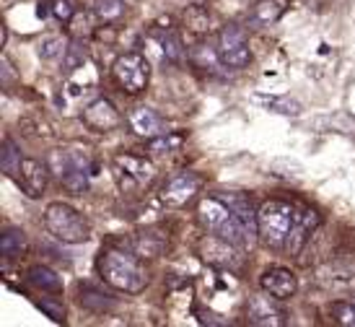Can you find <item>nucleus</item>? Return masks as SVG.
<instances>
[{"label":"nucleus","instance_id":"nucleus-1","mask_svg":"<svg viewBox=\"0 0 355 327\" xmlns=\"http://www.w3.org/2000/svg\"><path fill=\"white\" fill-rule=\"evenodd\" d=\"M99 276L104 278V283H109L117 291H125V294H140L148 286V273L138 262V258H132L128 252H119V249L101 252Z\"/></svg>","mask_w":355,"mask_h":327},{"label":"nucleus","instance_id":"nucleus-2","mask_svg":"<svg viewBox=\"0 0 355 327\" xmlns=\"http://www.w3.org/2000/svg\"><path fill=\"white\" fill-rule=\"evenodd\" d=\"M198 221L205 231L216 234V237L228 239V242H231V244H236V247H244V244H247V237H249L247 226L239 221L236 213L228 208L226 203L218 198V195L216 198H205L202 203H200L198 206Z\"/></svg>","mask_w":355,"mask_h":327},{"label":"nucleus","instance_id":"nucleus-3","mask_svg":"<svg viewBox=\"0 0 355 327\" xmlns=\"http://www.w3.org/2000/svg\"><path fill=\"white\" fill-rule=\"evenodd\" d=\"M296 206L286 200H267L257 213V234L262 237L267 247L283 249L291 228L296 224Z\"/></svg>","mask_w":355,"mask_h":327},{"label":"nucleus","instance_id":"nucleus-4","mask_svg":"<svg viewBox=\"0 0 355 327\" xmlns=\"http://www.w3.org/2000/svg\"><path fill=\"white\" fill-rule=\"evenodd\" d=\"M44 224H47V231L52 237L65 242V244H80L91 234L89 221L65 203H50L44 210Z\"/></svg>","mask_w":355,"mask_h":327},{"label":"nucleus","instance_id":"nucleus-5","mask_svg":"<svg viewBox=\"0 0 355 327\" xmlns=\"http://www.w3.org/2000/svg\"><path fill=\"white\" fill-rule=\"evenodd\" d=\"M50 161L60 179V185L68 190V192L83 195L89 190L91 161L86 153H78V151H55Z\"/></svg>","mask_w":355,"mask_h":327},{"label":"nucleus","instance_id":"nucleus-6","mask_svg":"<svg viewBox=\"0 0 355 327\" xmlns=\"http://www.w3.org/2000/svg\"><path fill=\"white\" fill-rule=\"evenodd\" d=\"M112 174L122 192H138L156 179V167L135 153H117L112 159Z\"/></svg>","mask_w":355,"mask_h":327},{"label":"nucleus","instance_id":"nucleus-7","mask_svg":"<svg viewBox=\"0 0 355 327\" xmlns=\"http://www.w3.org/2000/svg\"><path fill=\"white\" fill-rule=\"evenodd\" d=\"M112 73H114V81H117L128 94L146 91V86H148V81H150V65L140 52L119 55V58L114 60V65H112Z\"/></svg>","mask_w":355,"mask_h":327},{"label":"nucleus","instance_id":"nucleus-8","mask_svg":"<svg viewBox=\"0 0 355 327\" xmlns=\"http://www.w3.org/2000/svg\"><path fill=\"white\" fill-rule=\"evenodd\" d=\"M218 60L231 70H241L249 65L252 50H249L247 31L241 26H236V24L223 26L220 37H218Z\"/></svg>","mask_w":355,"mask_h":327},{"label":"nucleus","instance_id":"nucleus-9","mask_svg":"<svg viewBox=\"0 0 355 327\" xmlns=\"http://www.w3.org/2000/svg\"><path fill=\"white\" fill-rule=\"evenodd\" d=\"M316 283L329 294H353L355 291V265L347 260H332L316 270Z\"/></svg>","mask_w":355,"mask_h":327},{"label":"nucleus","instance_id":"nucleus-10","mask_svg":"<svg viewBox=\"0 0 355 327\" xmlns=\"http://www.w3.org/2000/svg\"><path fill=\"white\" fill-rule=\"evenodd\" d=\"M200 187H202L200 174H195V171H182V174L171 177L161 187V200L166 206H171V208H182V206H187L189 200L198 195Z\"/></svg>","mask_w":355,"mask_h":327},{"label":"nucleus","instance_id":"nucleus-11","mask_svg":"<svg viewBox=\"0 0 355 327\" xmlns=\"http://www.w3.org/2000/svg\"><path fill=\"white\" fill-rule=\"evenodd\" d=\"M200 255L205 262L210 265H216L220 270H236L239 268V252H236V244H231L228 239L223 237H216V234H210L200 242Z\"/></svg>","mask_w":355,"mask_h":327},{"label":"nucleus","instance_id":"nucleus-12","mask_svg":"<svg viewBox=\"0 0 355 327\" xmlns=\"http://www.w3.org/2000/svg\"><path fill=\"white\" fill-rule=\"evenodd\" d=\"M280 299L270 296V294H262V296H252L247 304V319L252 325L259 327H280L286 325V312L283 307H277Z\"/></svg>","mask_w":355,"mask_h":327},{"label":"nucleus","instance_id":"nucleus-13","mask_svg":"<svg viewBox=\"0 0 355 327\" xmlns=\"http://www.w3.org/2000/svg\"><path fill=\"white\" fill-rule=\"evenodd\" d=\"M80 117L86 122V128H91L94 133H109V130L119 128V122H122L119 109L109 99H94L89 107L83 109Z\"/></svg>","mask_w":355,"mask_h":327},{"label":"nucleus","instance_id":"nucleus-14","mask_svg":"<svg viewBox=\"0 0 355 327\" xmlns=\"http://www.w3.org/2000/svg\"><path fill=\"white\" fill-rule=\"evenodd\" d=\"M319 224H322V218H319L316 210H311V208L296 210V224L291 228V234H288L286 247L283 249H286L288 255H298V252L304 249L306 242H309V237H311V231H314Z\"/></svg>","mask_w":355,"mask_h":327},{"label":"nucleus","instance_id":"nucleus-15","mask_svg":"<svg viewBox=\"0 0 355 327\" xmlns=\"http://www.w3.org/2000/svg\"><path fill=\"white\" fill-rule=\"evenodd\" d=\"M259 286H262V291H267L270 296L286 301V299H291L298 291V278L288 268H270L259 276Z\"/></svg>","mask_w":355,"mask_h":327},{"label":"nucleus","instance_id":"nucleus-16","mask_svg":"<svg viewBox=\"0 0 355 327\" xmlns=\"http://www.w3.org/2000/svg\"><path fill=\"white\" fill-rule=\"evenodd\" d=\"M16 179H19V187L24 190L29 198H42V192L47 187V179H50V171H47V167H44L42 161L24 159Z\"/></svg>","mask_w":355,"mask_h":327},{"label":"nucleus","instance_id":"nucleus-17","mask_svg":"<svg viewBox=\"0 0 355 327\" xmlns=\"http://www.w3.org/2000/svg\"><path fill=\"white\" fill-rule=\"evenodd\" d=\"M130 128H132V133L135 135H140V138L146 140H153L158 138V135H166V122L158 117L153 109L148 107H138L130 112Z\"/></svg>","mask_w":355,"mask_h":327},{"label":"nucleus","instance_id":"nucleus-18","mask_svg":"<svg viewBox=\"0 0 355 327\" xmlns=\"http://www.w3.org/2000/svg\"><path fill=\"white\" fill-rule=\"evenodd\" d=\"M288 8H291V0H257L254 8H252V16H249V24L254 29L272 26V24H277L286 16Z\"/></svg>","mask_w":355,"mask_h":327},{"label":"nucleus","instance_id":"nucleus-19","mask_svg":"<svg viewBox=\"0 0 355 327\" xmlns=\"http://www.w3.org/2000/svg\"><path fill=\"white\" fill-rule=\"evenodd\" d=\"M218 198L223 200L228 208L236 213L239 221L247 226L249 237H252V234L257 231V213H259V210H254L252 198H249L247 192H218Z\"/></svg>","mask_w":355,"mask_h":327},{"label":"nucleus","instance_id":"nucleus-20","mask_svg":"<svg viewBox=\"0 0 355 327\" xmlns=\"http://www.w3.org/2000/svg\"><path fill=\"white\" fill-rule=\"evenodd\" d=\"M153 37L158 40V47H161V52H164V58L171 60V62H182V58H184V42H182L177 29H171V26H166V29H156L153 31Z\"/></svg>","mask_w":355,"mask_h":327},{"label":"nucleus","instance_id":"nucleus-21","mask_svg":"<svg viewBox=\"0 0 355 327\" xmlns=\"http://www.w3.org/2000/svg\"><path fill=\"white\" fill-rule=\"evenodd\" d=\"M26 278H29L31 286L40 288V291H60L62 288L60 276L52 268H47V265H34V268H29Z\"/></svg>","mask_w":355,"mask_h":327},{"label":"nucleus","instance_id":"nucleus-22","mask_svg":"<svg viewBox=\"0 0 355 327\" xmlns=\"http://www.w3.org/2000/svg\"><path fill=\"white\" fill-rule=\"evenodd\" d=\"M26 252V234L21 228H8L3 237H0V255L6 260L21 258Z\"/></svg>","mask_w":355,"mask_h":327},{"label":"nucleus","instance_id":"nucleus-23","mask_svg":"<svg viewBox=\"0 0 355 327\" xmlns=\"http://www.w3.org/2000/svg\"><path fill=\"white\" fill-rule=\"evenodd\" d=\"M21 151L19 146L13 143L10 138L3 140V153H0V167H3V174L6 177H16L21 169Z\"/></svg>","mask_w":355,"mask_h":327},{"label":"nucleus","instance_id":"nucleus-24","mask_svg":"<svg viewBox=\"0 0 355 327\" xmlns=\"http://www.w3.org/2000/svg\"><path fill=\"white\" fill-rule=\"evenodd\" d=\"M94 13L104 24H117L125 16V0H94Z\"/></svg>","mask_w":355,"mask_h":327},{"label":"nucleus","instance_id":"nucleus-25","mask_svg":"<svg viewBox=\"0 0 355 327\" xmlns=\"http://www.w3.org/2000/svg\"><path fill=\"white\" fill-rule=\"evenodd\" d=\"M70 42L62 37V34H52V37H44L40 42V58L42 60H58L68 52Z\"/></svg>","mask_w":355,"mask_h":327},{"label":"nucleus","instance_id":"nucleus-26","mask_svg":"<svg viewBox=\"0 0 355 327\" xmlns=\"http://www.w3.org/2000/svg\"><path fill=\"white\" fill-rule=\"evenodd\" d=\"M80 304L86 309H94V312H104V309L114 307L112 299L104 296L101 291H94V288H80Z\"/></svg>","mask_w":355,"mask_h":327},{"label":"nucleus","instance_id":"nucleus-27","mask_svg":"<svg viewBox=\"0 0 355 327\" xmlns=\"http://www.w3.org/2000/svg\"><path fill=\"white\" fill-rule=\"evenodd\" d=\"M259 99L265 101L267 109H272V112H280V115H288V117H298L301 115V104L288 99V97H259Z\"/></svg>","mask_w":355,"mask_h":327},{"label":"nucleus","instance_id":"nucleus-28","mask_svg":"<svg viewBox=\"0 0 355 327\" xmlns=\"http://www.w3.org/2000/svg\"><path fill=\"white\" fill-rule=\"evenodd\" d=\"M83 62H86V44L73 42V44L68 47V52L62 55V65H65L68 73H73V70L83 68Z\"/></svg>","mask_w":355,"mask_h":327},{"label":"nucleus","instance_id":"nucleus-29","mask_svg":"<svg viewBox=\"0 0 355 327\" xmlns=\"http://www.w3.org/2000/svg\"><path fill=\"white\" fill-rule=\"evenodd\" d=\"M184 21H187V26L195 31V34H205V31H210V16H207V10H202L200 6L189 8L187 13H184Z\"/></svg>","mask_w":355,"mask_h":327},{"label":"nucleus","instance_id":"nucleus-30","mask_svg":"<svg viewBox=\"0 0 355 327\" xmlns=\"http://www.w3.org/2000/svg\"><path fill=\"white\" fill-rule=\"evenodd\" d=\"M332 315L340 325L345 327H355V304L353 301H335L332 304Z\"/></svg>","mask_w":355,"mask_h":327},{"label":"nucleus","instance_id":"nucleus-31","mask_svg":"<svg viewBox=\"0 0 355 327\" xmlns=\"http://www.w3.org/2000/svg\"><path fill=\"white\" fill-rule=\"evenodd\" d=\"M182 146V138L179 135H158V138L150 140V146L148 149L153 151V153H171L174 149H179Z\"/></svg>","mask_w":355,"mask_h":327},{"label":"nucleus","instance_id":"nucleus-32","mask_svg":"<svg viewBox=\"0 0 355 327\" xmlns=\"http://www.w3.org/2000/svg\"><path fill=\"white\" fill-rule=\"evenodd\" d=\"M50 13L58 21H65V24H68V21H73V16H76V6H73L70 0H52Z\"/></svg>","mask_w":355,"mask_h":327},{"label":"nucleus","instance_id":"nucleus-33","mask_svg":"<svg viewBox=\"0 0 355 327\" xmlns=\"http://www.w3.org/2000/svg\"><path fill=\"white\" fill-rule=\"evenodd\" d=\"M37 307L47 315V317H52L55 322H65V307H62V301H52V299H42V301H37Z\"/></svg>","mask_w":355,"mask_h":327},{"label":"nucleus","instance_id":"nucleus-34","mask_svg":"<svg viewBox=\"0 0 355 327\" xmlns=\"http://www.w3.org/2000/svg\"><path fill=\"white\" fill-rule=\"evenodd\" d=\"M0 76H3V86H8L10 81H13V65H10L8 58L0 60Z\"/></svg>","mask_w":355,"mask_h":327}]
</instances>
